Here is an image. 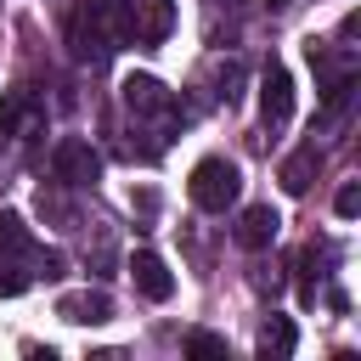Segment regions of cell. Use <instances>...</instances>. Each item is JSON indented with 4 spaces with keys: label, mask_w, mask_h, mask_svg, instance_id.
<instances>
[{
    "label": "cell",
    "mask_w": 361,
    "mask_h": 361,
    "mask_svg": "<svg viewBox=\"0 0 361 361\" xmlns=\"http://www.w3.org/2000/svg\"><path fill=\"white\" fill-rule=\"evenodd\" d=\"M271 6H282V0H271Z\"/></svg>",
    "instance_id": "cell-18"
},
{
    "label": "cell",
    "mask_w": 361,
    "mask_h": 361,
    "mask_svg": "<svg viewBox=\"0 0 361 361\" xmlns=\"http://www.w3.org/2000/svg\"><path fill=\"white\" fill-rule=\"evenodd\" d=\"M90 11L113 45H135V0H90Z\"/></svg>",
    "instance_id": "cell-9"
},
{
    "label": "cell",
    "mask_w": 361,
    "mask_h": 361,
    "mask_svg": "<svg viewBox=\"0 0 361 361\" xmlns=\"http://www.w3.org/2000/svg\"><path fill=\"white\" fill-rule=\"evenodd\" d=\"M276 231H282V214H276L271 203H248V209H243V220H237V243H243V248H254V254H259V248H271V243H276Z\"/></svg>",
    "instance_id": "cell-6"
},
{
    "label": "cell",
    "mask_w": 361,
    "mask_h": 361,
    "mask_svg": "<svg viewBox=\"0 0 361 361\" xmlns=\"http://www.w3.org/2000/svg\"><path fill=\"white\" fill-rule=\"evenodd\" d=\"M124 107H130V113H175L169 90H164L152 73H130V79H124Z\"/></svg>",
    "instance_id": "cell-7"
},
{
    "label": "cell",
    "mask_w": 361,
    "mask_h": 361,
    "mask_svg": "<svg viewBox=\"0 0 361 361\" xmlns=\"http://www.w3.org/2000/svg\"><path fill=\"white\" fill-rule=\"evenodd\" d=\"M23 288H28V271L17 259H0V299H17Z\"/></svg>",
    "instance_id": "cell-15"
},
{
    "label": "cell",
    "mask_w": 361,
    "mask_h": 361,
    "mask_svg": "<svg viewBox=\"0 0 361 361\" xmlns=\"http://www.w3.org/2000/svg\"><path fill=\"white\" fill-rule=\"evenodd\" d=\"M135 39L141 45H164L169 28H175V0H135Z\"/></svg>",
    "instance_id": "cell-10"
},
{
    "label": "cell",
    "mask_w": 361,
    "mask_h": 361,
    "mask_svg": "<svg viewBox=\"0 0 361 361\" xmlns=\"http://www.w3.org/2000/svg\"><path fill=\"white\" fill-rule=\"evenodd\" d=\"M0 118H6L11 130H28V124H34V96H28V90H11L6 107H0Z\"/></svg>",
    "instance_id": "cell-14"
},
{
    "label": "cell",
    "mask_w": 361,
    "mask_h": 361,
    "mask_svg": "<svg viewBox=\"0 0 361 361\" xmlns=\"http://www.w3.org/2000/svg\"><path fill=\"white\" fill-rule=\"evenodd\" d=\"M56 316L73 322V327H96V322L113 316V299H107V293H62V299H56Z\"/></svg>",
    "instance_id": "cell-8"
},
{
    "label": "cell",
    "mask_w": 361,
    "mask_h": 361,
    "mask_svg": "<svg viewBox=\"0 0 361 361\" xmlns=\"http://www.w3.org/2000/svg\"><path fill=\"white\" fill-rule=\"evenodd\" d=\"M288 113H293V79H288L282 62H271L259 73V118L276 130V124H288Z\"/></svg>",
    "instance_id": "cell-4"
},
{
    "label": "cell",
    "mask_w": 361,
    "mask_h": 361,
    "mask_svg": "<svg viewBox=\"0 0 361 361\" xmlns=\"http://www.w3.org/2000/svg\"><path fill=\"white\" fill-rule=\"evenodd\" d=\"M51 175H56L62 186H96L102 158H96V147H90L85 135H62V141L51 147Z\"/></svg>",
    "instance_id": "cell-2"
},
{
    "label": "cell",
    "mask_w": 361,
    "mask_h": 361,
    "mask_svg": "<svg viewBox=\"0 0 361 361\" xmlns=\"http://www.w3.org/2000/svg\"><path fill=\"white\" fill-rule=\"evenodd\" d=\"M293 350H299V327H293L288 316H271V322L259 327V355H265V361H288Z\"/></svg>",
    "instance_id": "cell-11"
},
{
    "label": "cell",
    "mask_w": 361,
    "mask_h": 361,
    "mask_svg": "<svg viewBox=\"0 0 361 361\" xmlns=\"http://www.w3.org/2000/svg\"><path fill=\"white\" fill-rule=\"evenodd\" d=\"M310 180H316V141L282 158V192H293V197H299V192H310Z\"/></svg>",
    "instance_id": "cell-12"
},
{
    "label": "cell",
    "mask_w": 361,
    "mask_h": 361,
    "mask_svg": "<svg viewBox=\"0 0 361 361\" xmlns=\"http://www.w3.org/2000/svg\"><path fill=\"white\" fill-rule=\"evenodd\" d=\"M186 355H226L220 333H186Z\"/></svg>",
    "instance_id": "cell-17"
},
{
    "label": "cell",
    "mask_w": 361,
    "mask_h": 361,
    "mask_svg": "<svg viewBox=\"0 0 361 361\" xmlns=\"http://www.w3.org/2000/svg\"><path fill=\"white\" fill-rule=\"evenodd\" d=\"M68 45H73V62H90V68H102V62L118 51V45L107 39V28L96 23V11H90V6H79V11H73V23H68Z\"/></svg>",
    "instance_id": "cell-3"
},
{
    "label": "cell",
    "mask_w": 361,
    "mask_h": 361,
    "mask_svg": "<svg viewBox=\"0 0 361 361\" xmlns=\"http://www.w3.org/2000/svg\"><path fill=\"white\" fill-rule=\"evenodd\" d=\"M28 254H34V237H28L23 214L0 209V259H28Z\"/></svg>",
    "instance_id": "cell-13"
},
{
    "label": "cell",
    "mask_w": 361,
    "mask_h": 361,
    "mask_svg": "<svg viewBox=\"0 0 361 361\" xmlns=\"http://www.w3.org/2000/svg\"><path fill=\"white\" fill-rule=\"evenodd\" d=\"M333 209H338V220H355V214H361V186H355V180H344V186H338V197H333Z\"/></svg>",
    "instance_id": "cell-16"
},
{
    "label": "cell",
    "mask_w": 361,
    "mask_h": 361,
    "mask_svg": "<svg viewBox=\"0 0 361 361\" xmlns=\"http://www.w3.org/2000/svg\"><path fill=\"white\" fill-rule=\"evenodd\" d=\"M186 192H192V203H197L203 214H226V209L237 203V192H243V175H237L231 158H203V164H192Z\"/></svg>",
    "instance_id": "cell-1"
},
{
    "label": "cell",
    "mask_w": 361,
    "mask_h": 361,
    "mask_svg": "<svg viewBox=\"0 0 361 361\" xmlns=\"http://www.w3.org/2000/svg\"><path fill=\"white\" fill-rule=\"evenodd\" d=\"M130 282H135V293L152 299V305H164V299L175 293V276H169V265H164L152 248H135V254H130Z\"/></svg>",
    "instance_id": "cell-5"
}]
</instances>
